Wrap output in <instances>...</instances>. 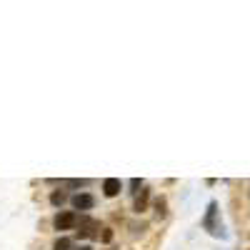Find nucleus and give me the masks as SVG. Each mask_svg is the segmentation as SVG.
I'll list each match as a JSON object with an SVG mask.
<instances>
[{"mask_svg":"<svg viewBox=\"0 0 250 250\" xmlns=\"http://www.w3.org/2000/svg\"><path fill=\"white\" fill-rule=\"evenodd\" d=\"M98 230H100V223H98L95 218L83 215V218L78 220V230H75V235L83 238V240H93V238H98Z\"/></svg>","mask_w":250,"mask_h":250,"instance_id":"f257e3e1","label":"nucleus"},{"mask_svg":"<svg viewBox=\"0 0 250 250\" xmlns=\"http://www.w3.org/2000/svg\"><path fill=\"white\" fill-rule=\"evenodd\" d=\"M53 250H73V240L70 238H58L53 243Z\"/></svg>","mask_w":250,"mask_h":250,"instance_id":"0eeeda50","label":"nucleus"},{"mask_svg":"<svg viewBox=\"0 0 250 250\" xmlns=\"http://www.w3.org/2000/svg\"><path fill=\"white\" fill-rule=\"evenodd\" d=\"M203 228L210 235H223V228H220V223H218V203L213 200V203H208V213H205V218H203Z\"/></svg>","mask_w":250,"mask_h":250,"instance_id":"f03ea898","label":"nucleus"},{"mask_svg":"<svg viewBox=\"0 0 250 250\" xmlns=\"http://www.w3.org/2000/svg\"><path fill=\"white\" fill-rule=\"evenodd\" d=\"M70 203H73L75 210H90V208L95 205V200H93L90 193H78V195L70 198Z\"/></svg>","mask_w":250,"mask_h":250,"instance_id":"20e7f679","label":"nucleus"},{"mask_svg":"<svg viewBox=\"0 0 250 250\" xmlns=\"http://www.w3.org/2000/svg\"><path fill=\"white\" fill-rule=\"evenodd\" d=\"M73 250H90L88 245H80V248H73Z\"/></svg>","mask_w":250,"mask_h":250,"instance_id":"ddd939ff","label":"nucleus"},{"mask_svg":"<svg viewBox=\"0 0 250 250\" xmlns=\"http://www.w3.org/2000/svg\"><path fill=\"white\" fill-rule=\"evenodd\" d=\"M120 190H123V183H120L118 178H108V180H103V193H105L108 198H115Z\"/></svg>","mask_w":250,"mask_h":250,"instance_id":"423d86ee","label":"nucleus"},{"mask_svg":"<svg viewBox=\"0 0 250 250\" xmlns=\"http://www.w3.org/2000/svg\"><path fill=\"white\" fill-rule=\"evenodd\" d=\"M148 200H150V188H143V190L135 195V200H133V210L143 213L145 208H148Z\"/></svg>","mask_w":250,"mask_h":250,"instance_id":"39448f33","label":"nucleus"},{"mask_svg":"<svg viewBox=\"0 0 250 250\" xmlns=\"http://www.w3.org/2000/svg\"><path fill=\"white\" fill-rule=\"evenodd\" d=\"M110 240H113V230L105 228V230H103V243H110Z\"/></svg>","mask_w":250,"mask_h":250,"instance_id":"f8f14e48","label":"nucleus"},{"mask_svg":"<svg viewBox=\"0 0 250 250\" xmlns=\"http://www.w3.org/2000/svg\"><path fill=\"white\" fill-rule=\"evenodd\" d=\"M62 185H68V188H85L88 180L83 178V180H62Z\"/></svg>","mask_w":250,"mask_h":250,"instance_id":"9d476101","label":"nucleus"},{"mask_svg":"<svg viewBox=\"0 0 250 250\" xmlns=\"http://www.w3.org/2000/svg\"><path fill=\"white\" fill-rule=\"evenodd\" d=\"M155 213H158V218H165V198L155 200Z\"/></svg>","mask_w":250,"mask_h":250,"instance_id":"1a4fd4ad","label":"nucleus"},{"mask_svg":"<svg viewBox=\"0 0 250 250\" xmlns=\"http://www.w3.org/2000/svg\"><path fill=\"white\" fill-rule=\"evenodd\" d=\"M130 188H133V193H135V195H138V193H140V190H143V183H140V180H138V178H133V180H130Z\"/></svg>","mask_w":250,"mask_h":250,"instance_id":"9b49d317","label":"nucleus"},{"mask_svg":"<svg viewBox=\"0 0 250 250\" xmlns=\"http://www.w3.org/2000/svg\"><path fill=\"white\" fill-rule=\"evenodd\" d=\"M65 200H68V195H65V193H62V190H55V193L50 195V203H53L55 208H60V205H62V203H65Z\"/></svg>","mask_w":250,"mask_h":250,"instance_id":"6e6552de","label":"nucleus"},{"mask_svg":"<svg viewBox=\"0 0 250 250\" xmlns=\"http://www.w3.org/2000/svg\"><path fill=\"white\" fill-rule=\"evenodd\" d=\"M78 215L75 213H70V210H65V213H58L55 215V220H53V225H55V230H73V228H78Z\"/></svg>","mask_w":250,"mask_h":250,"instance_id":"7ed1b4c3","label":"nucleus"}]
</instances>
